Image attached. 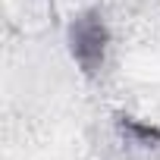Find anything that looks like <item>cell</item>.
<instances>
[{"label":"cell","instance_id":"obj_1","mask_svg":"<svg viewBox=\"0 0 160 160\" xmlns=\"http://www.w3.org/2000/svg\"><path fill=\"white\" fill-rule=\"evenodd\" d=\"M104 44H107V32L104 22L91 13L85 19H78L72 25V57L82 63L85 72H94L104 60Z\"/></svg>","mask_w":160,"mask_h":160}]
</instances>
